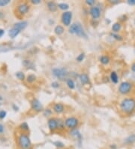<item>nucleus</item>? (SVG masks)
<instances>
[{"mask_svg":"<svg viewBox=\"0 0 135 149\" xmlns=\"http://www.w3.org/2000/svg\"><path fill=\"white\" fill-rule=\"evenodd\" d=\"M53 145L59 149H61V148H65V144L63 142H62L60 141H56V142H53Z\"/></svg>","mask_w":135,"mask_h":149,"instance_id":"29","label":"nucleus"},{"mask_svg":"<svg viewBox=\"0 0 135 149\" xmlns=\"http://www.w3.org/2000/svg\"><path fill=\"white\" fill-rule=\"evenodd\" d=\"M35 80H36V76L33 74H29V75H28L27 78H26V81H27L28 83H33L34 81H35Z\"/></svg>","mask_w":135,"mask_h":149,"instance_id":"28","label":"nucleus"},{"mask_svg":"<svg viewBox=\"0 0 135 149\" xmlns=\"http://www.w3.org/2000/svg\"><path fill=\"white\" fill-rule=\"evenodd\" d=\"M89 15L92 17V18L95 20L98 19L101 15V11L98 6H92L89 9Z\"/></svg>","mask_w":135,"mask_h":149,"instance_id":"9","label":"nucleus"},{"mask_svg":"<svg viewBox=\"0 0 135 149\" xmlns=\"http://www.w3.org/2000/svg\"><path fill=\"white\" fill-rule=\"evenodd\" d=\"M11 2V0H0V7L6 6Z\"/></svg>","mask_w":135,"mask_h":149,"instance_id":"33","label":"nucleus"},{"mask_svg":"<svg viewBox=\"0 0 135 149\" xmlns=\"http://www.w3.org/2000/svg\"><path fill=\"white\" fill-rule=\"evenodd\" d=\"M4 17V14H3V13L1 11H0V19H2V18Z\"/></svg>","mask_w":135,"mask_h":149,"instance_id":"47","label":"nucleus"},{"mask_svg":"<svg viewBox=\"0 0 135 149\" xmlns=\"http://www.w3.org/2000/svg\"><path fill=\"white\" fill-rule=\"evenodd\" d=\"M100 62H101V63L103 65H108L109 62H110V59L108 56L103 55L100 57Z\"/></svg>","mask_w":135,"mask_h":149,"instance_id":"22","label":"nucleus"},{"mask_svg":"<svg viewBox=\"0 0 135 149\" xmlns=\"http://www.w3.org/2000/svg\"><path fill=\"white\" fill-rule=\"evenodd\" d=\"M0 106H1V103H0Z\"/></svg>","mask_w":135,"mask_h":149,"instance_id":"49","label":"nucleus"},{"mask_svg":"<svg viewBox=\"0 0 135 149\" xmlns=\"http://www.w3.org/2000/svg\"><path fill=\"white\" fill-rule=\"evenodd\" d=\"M4 34H5V30H3V29H0V38L3 36Z\"/></svg>","mask_w":135,"mask_h":149,"instance_id":"44","label":"nucleus"},{"mask_svg":"<svg viewBox=\"0 0 135 149\" xmlns=\"http://www.w3.org/2000/svg\"><path fill=\"white\" fill-rule=\"evenodd\" d=\"M64 32H65V30H64V27L62 26L58 25V26H56L54 29V32L57 36L62 35V34L64 33Z\"/></svg>","mask_w":135,"mask_h":149,"instance_id":"21","label":"nucleus"},{"mask_svg":"<svg viewBox=\"0 0 135 149\" xmlns=\"http://www.w3.org/2000/svg\"><path fill=\"white\" fill-rule=\"evenodd\" d=\"M29 9H30L29 5L26 2H20L17 5V8L18 14L20 15H22V16L26 14L28 12H29Z\"/></svg>","mask_w":135,"mask_h":149,"instance_id":"8","label":"nucleus"},{"mask_svg":"<svg viewBox=\"0 0 135 149\" xmlns=\"http://www.w3.org/2000/svg\"><path fill=\"white\" fill-rule=\"evenodd\" d=\"M110 36H111L112 38H113L114 39H116V41H119V42L122 41V39H123L122 36H120V35H119V34H118V33L111 32V33H110Z\"/></svg>","mask_w":135,"mask_h":149,"instance_id":"27","label":"nucleus"},{"mask_svg":"<svg viewBox=\"0 0 135 149\" xmlns=\"http://www.w3.org/2000/svg\"><path fill=\"white\" fill-rule=\"evenodd\" d=\"M20 129L22 131L24 132H27L29 131V124H28L26 122H22L20 125Z\"/></svg>","mask_w":135,"mask_h":149,"instance_id":"26","label":"nucleus"},{"mask_svg":"<svg viewBox=\"0 0 135 149\" xmlns=\"http://www.w3.org/2000/svg\"><path fill=\"white\" fill-rule=\"evenodd\" d=\"M72 16L73 14L71 11H64L61 17L62 23L65 26H70L71 25V23L72 20Z\"/></svg>","mask_w":135,"mask_h":149,"instance_id":"7","label":"nucleus"},{"mask_svg":"<svg viewBox=\"0 0 135 149\" xmlns=\"http://www.w3.org/2000/svg\"><path fill=\"white\" fill-rule=\"evenodd\" d=\"M65 124L66 128L71 130L77 129L78 127L79 124H80V121H79V119L77 118L71 116L67 118L65 120Z\"/></svg>","mask_w":135,"mask_h":149,"instance_id":"5","label":"nucleus"},{"mask_svg":"<svg viewBox=\"0 0 135 149\" xmlns=\"http://www.w3.org/2000/svg\"><path fill=\"white\" fill-rule=\"evenodd\" d=\"M86 4L90 5V6H93V5L95 4V0H86Z\"/></svg>","mask_w":135,"mask_h":149,"instance_id":"37","label":"nucleus"},{"mask_svg":"<svg viewBox=\"0 0 135 149\" xmlns=\"http://www.w3.org/2000/svg\"><path fill=\"white\" fill-rule=\"evenodd\" d=\"M65 106L62 103H55L53 106V110L56 114H61L65 111Z\"/></svg>","mask_w":135,"mask_h":149,"instance_id":"13","label":"nucleus"},{"mask_svg":"<svg viewBox=\"0 0 135 149\" xmlns=\"http://www.w3.org/2000/svg\"><path fill=\"white\" fill-rule=\"evenodd\" d=\"M127 19H128V17H127V15H125V14L122 15L119 18V20L121 21H125V20H127Z\"/></svg>","mask_w":135,"mask_h":149,"instance_id":"39","label":"nucleus"},{"mask_svg":"<svg viewBox=\"0 0 135 149\" xmlns=\"http://www.w3.org/2000/svg\"><path fill=\"white\" fill-rule=\"evenodd\" d=\"M18 145L21 149H32V144L29 135L20 133L17 137Z\"/></svg>","mask_w":135,"mask_h":149,"instance_id":"3","label":"nucleus"},{"mask_svg":"<svg viewBox=\"0 0 135 149\" xmlns=\"http://www.w3.org/2000/svg\"><path fill=\"white\" fill-rule=\"evenodd\" d=\"M6 115H7V112L5 111L2 110V111L0 112V119H2V120L4 119L5 117H6Z\"/></svg>","mask_w":135,"mask_h":149,"instance_id":"35","label":"nucleus"},{"mask_svg":"<svg viewBox=\"0 0 135 149\" xmlns=\"http://www.w3.org/2000/svg\"><path fill=\"white\" fill-rule=\"evenodd\" d=\"M57 6H58V8H59V9L62 10V11H67V10L69 8V5L67 4V3H65V2L58 4Z\"/></svg>","mask_w":135,"mask_h":149,"instance_id":"25","label":"nucleus"},{"mask_svg":"<svg viewBox=\"0 0 135 149\" xmlns=\"http://www.w3.org/2000/svg\"><path fill=\"white\" fill-rule=\"evenodd\" d=\"M110 78L111 80V81L114 84H117L119 82V76H118V74L116 72H112L110 73Z\"/></svg>","mask_w":135,"mask_h":149,"instance_id":"20","label":"nucleus"},{"mask_svg":"<svg viewBox=\"0 0 135 149\" xmlns=\"http://www.w3.org/2000/svg\"><path fill=\"white\" fill-rule=\"evenodd\" d=\"M47 9L50 11V12H56V10H57V5L56 4V2H53V1H49L47 2Z\"/></svg>","mask_w":135,"mask_h":149,"instance_id":"16","label":"nucleus"},{"mask_svg":"<svg viewBox=\"0 0 135 149\" xmlns=\"http://www.w3.org/2000/svg\"><path fill=\"white\" fill-rule=\"evenodd\" d=\"M69 32L71 34H74L80 38H87V34L84 30L80 23H74L69 27Z\"/></svg>","mask_w":135,"mask_h":149,"instance_id":"2","label":"nucleus"},{"mask_svg":"<svg viewBox=\"0 0 135 149\" xmlns=\"http://www.w3.org/2000/svg\"><path fill=\"white\" fill-rule=\"evenodd\" d=\"M131 70L134 72H135V62H134V63L132 64V66H131Z\"/></svg>","mask_w":135,"mask_h":149,"instance_id":"46","label":"nucleus"},{"mask_svg":"<svg viewBox=\"0 0 135 149\" xmlns=\"http://www.w3.org/2000/svg\"><path fill=\"white\" fill-rule=\"evenodd\" d=\"M85 56H86V55H85V54L84 53H81L80 54H79L77 56V62H83V60H84V59H85Z\"/></svg>","mask_w":135,"mask_h":149,"instance_id":"32","label":"nucleus"},{"mask_svg":"<svg viewBox=\"0 0 135 149\" xmlns=\"http://www.w3.org/2000/svg\"><path fill=\"white\" fill-rule=\"evenodd\" d=\"M128 4L130 5H135V0H128Z\"/></svg>","mask_w":135,"mask_h":149,"instance_id":"42","label":"nucleus"},{"mask_svg":"<svg viewBox=\"0 0 135 149\" xmlns=\"http://www.w3.org/2000/svg\"><path fill=\"white\" fill-rule=\"evenodd\" d=\"M20 30H17V29H16L14 27H12L11 29V30L8 31V36L11 38H14L17 36L20 33Z\"/></svg>","mask_w":135,"mask_h":149,"instance_id":"17","label":"nucleus"},{"mask_svg":"<svg viewBox=\"0 0 135 149\" xmlns=\"http://www.w3.org/2000/svg\"><path fill=\"white\" fill-rule=\"evenodd\" d=\"M4 131H5V127H4V126L2 124H0V133L2 134L4 133Z\"/></svg>","mask_w":135,"mask_h":149,"instance_id":"41","label":"nucleus"},{"mask_svg":"<svg viewBox=\"0 0 135 149\" xmlns=\"http://www.w3.org/2000/svg\"><path fill=\"white\" fill-rule=\"evenodd\" d=\"M79 78H80V81L81 82L82 84H88L90 83V79H89V77L87 74L86 73H82L80 74V76H79Z\"/></svg>","mask_w":135,"mask_h":149,"instance_id":"15","label":"nucleus"},{"mask_svg":"<svg viewBox=\"0 0 135 149\" xmlns=\"http://www.w3.org/2000/svg\"><path fill=\"white\" fill-rule=\"evenodd\" d=\"M15 75L19 80H20V81H23V80L25 79V74L22 72H17L16 73Z\"/></svg>","mask_w":135,"mask_h":149,"instance_id":"30","label":"nucleus"},{"mask_svg":"<svg viewBox=\"0 0 135 149\" xmlns=\"http://www.w3.org/2000/svg\"><path fill=\"white\" fill-rule=\"evenodd\" d=\"M31 2L33 5H38V4L41 3V0H32Z\"/></svg>","mask_w":135,"mask_h":149,"instance_id":"40","label":"nucleus"},{"mask_svg":"<svg viewBox=\"0 0 135 149\" xmlns=\"http://www.w3.org/2000/svg\"><path fill=\"white\" fill-rule=\"evenodd\" d=\"M22 64H23V66H26V68H30V66L33 67V64L29 60H24L22 62Z\"/></svg>","mask_w":135,"mask_h":149,"instance_id":"34","label":"nucleus"},{"mask_svg":"<svg viewBox=\"0 0 135 149\" xmlns=\"http://www.w3.org/2000/svg\"><path fill=\"white\" fill-rule=\"evenodd\" d=\"M132 89V84L129 81H123L119 87V92L122 95H126L131 92Z\"/></svg>","mask_w":135,"mask_h":149,"instance_id":"6","label":"nucleus"},{"mask_svg":"<svg viewBox=\"0 0 135 149\" xmlns=\"http://www.w3.org/2000/svg\"><path fill=\"white\" fill-rule=\"evenodd\" d=\"M121 111L126 114H131L135 111V99L134 98L123 99L120 104Z\"/></svg>","mask_w":135,"mask_h":149,"instance_id":"1","label":"nucleus"},{"mask_svg":"<svg viewBox=\"0 0 135 149\" xmlns=\"http://www.w3.org/2000/svg\"><path fill=\"white\" fill-rule=\"evenodd\" d=\"M110 149H117V146H116L115 144L110 145Z\"/></svg>","mask_w":135,"mask_h":149,"instance_id":"45","label":"nucleus"},{"mask_svg":"<svg viewBox=\"0 0 135 149\" xmlns=\"http://www.w3.org/2000/svg\"><path fill=\"white\" fill-rule=\"evenodd\" d=\"M135 142V134H131L128 136L125 140V143L126 145H131Z\"/></svg>","mask_w":135,"mask_h":149,"instance_id":"23","label":"nucleus"},{"mask_svg":"<svg viewBox=\"0 0 135 149\" xmlns=\"http://www.w3.org/2000/svg\"><path fill=\"white\" fill-rule=\"evenodd\" d=\"M53 74L60 81H65L68 79V76L69 75V72L65 67L61 68H54L52 70Z\"/></svg>","mask_w":135,"mask_h":149,"instance_id":"4","label":"nucleus"},{"mask_svg":"<svg viewBox=\"0 0 135 149\" xmlns=\"http://www.w3.org/2000/svg\"><path fill=\"white\" fill-rule=\"evenodd\" d=\"M66 84H67L68 87L69 89L74 90L75 88V83H74V80H73L72 78H68L66 80Z\"/></svg>","mask_w":135,"mask_h":149,"instance_id":"24","label":"nucleus"},{"mask_svg":"<svg viewBox=\"0 0 135 149\" xmlns=\"http://www.w3.org/2000/svg\"><path fill=\"white\" fill-rule=\"evenodd\" d=\"M12 108H13V109H14L15 112H17V111L19 110V107L17 106V105H15V104H13V105H12Z\"/></svg>","mask_w":135,"mask_h":149,"instance_id":"43","label":"nucleus"},{"mask_svg":"<svg viewBox=\"0 0 135 149\" xmlns=\"http://www.w3.org/2000/svg\"><path fill=\"white\" fill-rule=\"evenodd\" d=\"M44 115L45 117H50V115H52V110L50 109V108H45L44 109Z\"/></svg>","mask_w":135,"mask_h":149,"instance_id":"31","label":"nucleus"},{"mask_svg":"<svg viewBox=\"0 0 135 149\" xmlns=\"http://www.w3.org/2000/svg\"><path fill=\"white\" fill-rule=\"evenodd\" d=\"M70 136H71L72 137H74V139H76L78 142H79V146L80 147V145H81V142H82V136H81V133H80V131H79L77 129H74V130H71L69 133Z\"/></svg>","mask_w":135,"mask_h":149,"instance_id":"12","label":"nucleus"},{"mask_svg":"<svg viewBox=\"0 0 135 149\" xmlns=\"http://www.w3.org/2000/svg\"><path fill=\"white\" fill-rule=\"evenodd\" d=\"M51 86H52V87H53V88L56 89V88H59V87L60 84H59V83L57 82V81H53V82L51 84Z\"/></svg>","mask_w":135,"mask_h":149,"instance_id":"36","label":"nucleus"},{"mask_svg":"<svg viewBox=\"0 0 135 149\" xmlns=\"http://www.w3.org/2000/svg\"><path fill=\"white\" fill-rule=\"evenodd\" d=\"M27 26H28V22L25 21V20H22V21H20V22H18V23H16L13 27L22 31V30H25V29L27 27Z\"/></svg>","mask_w":135,"mask_h":149,"instance_id":"14","label":"nucleus"},{"mask_svg":"<svg viewBox=\"0 0 135 149\" xmlns=\"http://www.w3.org/2000/svg\"><path fill=\"white\" fill-rule=\"evenodd\" d=\"M2 99H3V98H2L1 96H0V100H2Z\"/></svg>","mask_w":135,"mask_h":149,"instance_id":"48","label":"nucleus"},{"mask_svg":"<svg viewBox=\"0 0 135 149\" xmlns=\"http://www.w3.org/2000/svg\"><path fill=\"white\" fill-rule=\"evenodd\" d=\"M121 30H122V24L120 22H116V23H115V24H112V32L118 33L119 31H121Z\"/></svg>","mask_w":135,"mask_h":149,"instance_id":"18","label":"nucleus"},{"mask_svg":"<svg viewBox=\"0 0 135 149\" xmlns=\"http://www.w3.org/2000/svg\"><path fill=\"white\" fill-rule=\"evenodd\" d=\"M31 107H32V110H34L35 112H40L44 111V107H43L42 103L38 99H32V101L31 102Z\"/></svg>","mask_w":135,"mask_h":149,"instance_id":"10","label":"nucleus"},{"mask_svg":"<svg viewBox=\"0 0 135 149\" xmlns=\"http://www.w3.org/2000/svg\"><path fill=\"white\" fill-rule=\"evenodd\" d=\"M108 2L110 3V4H112V5H116V4L119 3L120 1H119V0H109Z\"/></svg>","mask_w":135,"mask_h":149,"instance_id":"38","label":"nucleus"},{"mask_svg":"<svg viewBox=\"0 0 135 149\" xmlns=\"http://www.w3.org/2000/svg\"><path fill=\"white\" fill-rule=\"evenodd\" d=\"M57 120V124H58V130H64L66 127H65V121H63L62 118H56Z\"/></svg>","mask_w":135,"mask_h":149,"instance_id":"19","label":"nucleus"},{"mask_svg":"<svg viewBox=\"0 0 135 149\" xmlns=\"http://www.w3.org/2000/svg\"><path fill=\"white\" fill-rule=\"evenodd\" d=\"M48 128L50 132H55L58 130V124H57V120L55 118H50L47 121Z\"/></svg>","mask_w":135,"mask_h":149,"instance_id":"11","label":"nucleus"}]
</instances>
